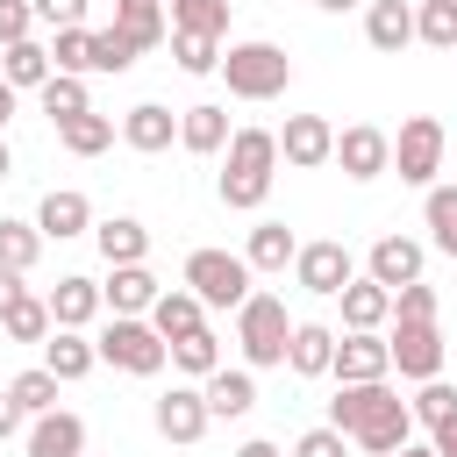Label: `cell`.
I'll list each match as a JSON object with an SVG mask.
<instances>
[{
  "label": "cell",
  "mask_w": 457,
  "mask_h": 457,
  "mask_svg": "<svg viewBox=\"0 0 457 457\" xmlns=\"http://www.w3.org/2000/svg\"><path fill=\"white\" fill-rule=\"evenodd\" d=\"M157 271L150 264H107V278H100V300H107V314H150L157 307Z\"/></svg>",
  "instance_id": "17"
},
{
  "label": "cell",
  "mask_w": 457,
  "mask_h": 457,
  "mask_svg": "<svg viewBox=\"0 0 457 457\" xmlns=\"http://www.w3.org/2000/svg\"><path fill=\"white\" fill-rule=\"evenodd\" d=\"M171 36H228V0H164Z\"/></svg>",
  "instance_id": "32"
},
{
  "label": "cell",
  "mask_w": 457,
  "mask_h": 457,
  "mask_svg": "<svg viewBox=\"0 0 457 457\" xmlns=\"http://www.w3.org/2000/svg\"><path fill=\"white\" fill-rule=\"evenodd\" d=\"M336 164H343V179L371 186V179L393 171V136L378 121H350V129H336Z\"/></svg>",
  "instance_id": "10"
},
{
  "label": "cell",
  "mask_w": 457,
  "mask_h": 457,
  "mask_svg": "<svg viewBox=\"0 0 457 457\" xmlns=\"http://www.w3.org/2000/svg\"><path fill=\"white\" fill-rule=\"evenodd\" d=\"M221 79H228L236 100H278L293 86V57L278 43H264V36H250V43H228L221 50Z\"/></svg>",
  "instance_id": "5"
},
{
  "label": "cell",
  "mask_w": 457,
  "mask_h": 457,
  "mask_svg": "<svg viewBox=\"0 0 457 457\" xmlns=\"http://www.w3.org/2000/svg\"><path fill=\"white\" fill-rule=\"evenodd\" d=\"M364 43L378 57H400L414 43V7L407 0H364Z\"/></svg>",
  "instance_id": "21"
},
{
  "label": "cell",
  "mask_w": 457,
  "mask_h": 457,
  "mask_svg": "<svg viewBox=\"0 0 457 457\" xmlns=\"http://www.w3.org/2000/svg\"><path fill=\"white\" fill-rule=\"evenodd\" d=\"M321 14H350V7H364V0H314Z\"/></svg>",
  "instance_id": "53"
},
{
  "label": "cell",
  "mask_w": 457,
  "mask_h": 457,
  "mask_svg": "<svg viewBox=\"0 0 457 457\" xmlns=\"http://www.w3.org/2000/svg\"><path fill=\"white\" fill-rule=\"evenodd\" d=\"M21 421H29V414H21V407H14V393H7V386H0V443H7V436H14V428H21Z\"/></svg>",
  "instance_id": "48"
},
{
  "label": "cell",
  "mask_w": 457,
  "mask_h": 457,
  "mask_svg": "<svg viewBox=\"0 0 457 457\" xmlns=\"http://www.w3.org/2000/svg\"><path fill=\"white\" fill-rule=\"evenodd\" d=\"M421 221H428V243H436L443 257H457V186H428Z\"/></svg>",
  "instance_id": "38"
},
{
  "label": "cell",
  "mask_w": 457,
  "mask_h": 457,
  "mask_svg": "<svg viewBox=\"0 0 457 457\" xmlns=\"http://www.w3.org/2000/svg\"><path fill=\"white\" fill-rule=\"evenodd\" d=\"M36 36V0H0V50Z\"/></svg>",
  "instance_id": "46"
},
{
  "label": "cell",
  "mask_w": 457,
  "mask_h": 457,
  "mask_svg": "<svg viewBox=\"0 0 457 457\" xmlns=\"http://www.w3.org/2000/svg\"><path fill=\"white\" fill-rule=\"evenodd\" d=\"M414 43L457 57V0H421V7H414Z\"/></svg>",
  "instance_id": "37"
},
{
  "label": "cell",
  "mask_w": 457,
  "mask_h": 457,
  "mask_svg": "<svg viewBox=\"0 0 457 457\" xmlns=\"http://www.w3.org/2000/svg\"><path fill=\"white\" fill-rule=\"evenodd\" d=\"M328 428H343L364 457H393V450L414 443V407L393 393V378L336 386V400H328Z\"/></svg>",
  "instance_id": "1"
},
{
  "label": "cell",
  "mask_w": 457,
  "mask_h": 457,
  "mask_svg": "<svg viewBox=\"0 0 457 457\" xmlns=\"http://www.w3.org/2000/svg\"><path fill=\"white\" fill-rule=\"evenodd\" d=\"M171 57L186 79H207V71H221V36H171Z\"/></svg>",
  "instance_id": "41"
},
{
  "label": "cell",
  "mask_w": 457,
  "mask_h": 457,
  "mask_svg": "<svg viewBox=\"0 0 457 457\" xmlns=\"http://www.w3.org/2000/svg\"><path fill=\"white\" fill-rule=\"evenodd\" d=\"M150 328H157L164 343H179V336H200V328H207V307H200L186 286H164V293H157V307H150Z\"/></svg>",
  "instance_id": "27"
},
{
  "label": "cell",
  "mask_w": 457,
  "mask_h": 457,
  "mask_svg": "<svg viewBox=\"0 0 457 457\" xmlns=\"http://www.w3.org/2000/svg\"><path fill=\"white\" fill-rule=\"evenodd\" d=\"M57 143H64L71 157H100V150L114 143V121H107V114H79V121L57 129Z\"/></svg>",
  "instance_id": "40"
},
{
  "label": "cell",
  "mask_w": 457,
  "mask_h": 457,
  "mask_svg": "<svg viewBox=\"0 0 457 457\" xmlns=\"http://www.w3.org/2000/svg\"><path fill=\"white\" fill-rule=\"evenodd\" d=\"M336 300H343V328H393V293H386L378 278H364V271H357Z\"/></svg>",
  "instance_id": "26"
},
{
  "label": "cell",
  "mask_w": 457,
  "mask_h": 457,
  "mask_svg": "<svg viewBox=\"0 0 457 457\" xmlns=\"http://www.w3.org/2000/svg\"><path fill=\"white\" fill-rule=\"evenodd\" d=\"M0 179H14V150H7V136H0Z\"/></svg>",
  "instance_id": "54"
},
{
  "label": "cell",
  "mask_w": 457,
  "mask_h": 457,
  "mask_svg": "<svg viewBox=\"0 0 457 457\" xmlns=\"http://www.w3.org/2000/svg\"><path fill=\"white\" fill-rule=\"evenodd\" d=\"M428 443H436V457H457V414H450L443 428H428Z\"/></svg>",
  "instance_id": "50"
},
{
  "label": "cell",
  "mask_w": 457,
  "mask_h": 457,
  "mask_svg": "<svg viewBox=\"0 0 457 457\" xmlns=\"http://www.w3.org/2000/svg\"><path fill=\"white\" fill-rule=\"evenodd\" d=\"M350 278H357V257H350V243H336V236H321V243H300V257H293V286H307L314 300H336Z\"/></svg>",
  "instance_id": "8"
},
{
  "label": "cell",
  "mask_w": 457,
  "mask_h": 457,
  "mask_svg": "<svg viewBox=\"0 0 457 457\" xmlns=\"http://www.w3.org/2000/svg\"><path fill=\"white\" fill-rule=\"evenodd\" d=\"M200 393H207V414H214V421H243V414L257 407V371H250V364H236V371L221 364Z\"/></svg>",
  "instance_id": "24"
},
{
  "label": "cell",
  "mask_w": 457,
  "mask_h": 457,
  "mask_svg": "<svg viewBox=\"0 0 457 457\" xmlns=\"http://www.w3.org/2000/svg\"><path fill=\"white\" fill-rule=\"evenodd\" d=\"M171 371H186V386H207V378L221 371V336H214V328L179 336V343H171Z\"/></svg>",
  "instance_id": "31"
},
{
  "label": "cell",
  "mask_w": 457,
  "mask_h": 457,
  "mask_svg": "<svg viewBox=\"0 0 457 457\" xmlns=\"http://www.w3.org/2000/svg\"><path fill=\"white\" fill-rule=\"evenodd\" d=\"M243 257H250V271H286V264L300 257V236H293L286 221H257L250 243H243Z\"/></svg>",
  "instance_id": "30"
},
{
  "label": "cell",
  "mask_w": 457,
  "mask_h": 457,
  "mask_svg": "<svg viewBox=\"0 0 457 457\" xmlns=\"http://www.w3.org/2000/svg\"><path fill=\"white\" fill-rule=\"evenodd\" d=\"M36 257H43V228L36 221H7L0 214V271H36Z\"/></svg>",
  "instance_id": "33"
},
{
  "label": "cell",
  "mask_w": 457,
  "mask_h": 457,
  "mask_svg": "<svg viewBox=\"0 0 457 457\" xmlns=\"http://www.w3.org/2000/svg\"><path fill=\"white\" fill-rule=\"evenodd\" d=\"M443 150H450V129L436 121V114H407L400 121V136H393V171L407 179V186H436V171H443Z\"/></svg>",
  "instance_id": "7"
},
{
  "label": "cell",
  "mask_w": 457,
  "mask_h": 457,
  "mask_svg": "<svg viewBox=\"0 0 457 457\" xmlns=\"http://www.w3.org/2000/svg\"><path fill=\"white\" fill-rule=\"evenodd\" d=\"M93 364H100V350H93L86 328H50V343H43V371H57V378L71 386V378H86Z\"/></svg>",
  "instance_id": "28"
},
{
  "label": "cell",
  "mask_w": 457,
  "mask_h": 457,
  "mask_svg": "<svg viewBox=\"0 0 457 457\" xmlns=\"http://www.w3.org/2000/svg\"><path fill=\"white\" fill-rule=\"evenodd\" d=\"M29 457H86V421L71 407H50L29 421Z\"/></svg>",
  "instance_id": "22"
},
{
  "label": "cell",
  "mask_w": 457,
  "mask_h": 457,
  "mask_svg": "<svg viewBox=\"0 0 457 457\" xmlns=\"http://www.w3.org/2000/svg\"><path fill=\"white\" fill-rule=\"evenodd\" d=\"M278 157H286L293 171H321V164H336V121H328V114H286V129H278Z\"/></svg>",
  "instance_id": "12"
},
{
  "label": "cell",
  "mask_w": 457,
  "mask_h": 457,
  "mask_svg": "<svg viewBox=\"0 0 457 457\" xmlns=\"http://www.w3.org/2000/svg\"><path fill=\"white\" fill-rule=\"evenodd\" d=\"M43 300H50V321H57V328H93L100 307H107V300H100V278H86V271H64Z\"/></svg>",
  "instance_id": "18"
},
{
  "label": "cell",
  "mask_w": 457,
  "mask_h": 457,
  "mask_svg": "<svg viewBox=\"0 0 457 457\" xmlns=\"http://www.w3.org/2000/svg\"><path fill=\"white\" fill-rule=\"evenodd\" d=\"M14 100H21V93H14L7 79H0V136H7V121H14Z\"/></svg>",
  "instance_id": "52"
},
{
  "label": "cell",
  "mask_w": 457,
  "mask_h": 457,
  "mask_svg": "<svg viewBox=\"0 0 457 457\" xmlns=\"http://www.w3.org/2000/svg\"><path fill=\"white\" fill-rule=\"evenodd\" d=\"M36 100H43V114H50L57 129H64V121H79V114H93V93H86V79H71V71H57V79H50Z\"/></svg>",
  "instance_id": "34"
},
{
  "label": "cell",
  "mask_w": 457,
  "mask_h": 457,
  "mask_svg": "<svg viewBox=\"0 0 457 457\" xmlns=\"http://www.w3.org/2000/svg\"><path fill=\"white\" fill-rule=\"evenodd\" d=\"M57 386H64V378H57V371H43V364H29V371H14V378H7V393H14V407H21L29 421L57 407Z\"/></svg>",
  "instance_id": "36"
},
{
  "label": "cell",
  "mask_w": 457,
  "mask_h": 457,
  "mask_svg": "<svg viewBox=\"0 0 457 457\" xmlns=\"http://www.w3.org/2000/svg\"><path fill=\"white\" fill-rule=\"evenodd\" d=\"M278 164H286V157H278V129H236V136H228V150H221V179H214L221 207L257 214V207L271 200Z\"/></svg>",
  "instance_id": "2"
},
{
  "label": "cell",
  "mask_w": 457,
  "mask_h": 457,
  "mask_svg": "<svg viewBox=\"0 0 457 457\" xmlns=\"http://www.w3.org/2000/svg\"><path fill=\"white\" fill-rule=\"evenodd\" d=\"M121 143H129V150H143V157H157V150H171V143H179V114H171L164 100H136V107L121 114Z\"/></svg>",
  "instance_id": "19"
},
{
  "label": "cell",
  "mask_w": 457,
  "mask_h": 457,
  "mask_svg": "<svg viewBox=\"0 0 457 457\" xmlns=\"http://www.w3.org/2000/svg\"><path fill=\"white\" fill-rule=\"evenodd\" d=\"M0 79H7L14 93H43V86L57 79L50 43H36V36H29V43H7V50H0Z\"/></svg>",
  "instance_id": "23"
},
{
  "label": "cell",
  "mask_w": 457,
  "mask_h": 457,
  "mask_svg": "<svg viewBox=\"0 0 457 457\" xmlns=\"http://www.w3.org/2000/svg\"><path fill=\"white\" fill-rule=\"evenodd\" d=\"M114 29L136 36V50H164V43H171V14H164V0H114Z\"/></svg>",
  "instance_id": "29"
},
{
  "label": "cell",
  "mask_w": 457,
  "mask_h": 457,
  "mask_svg": "<svg viewBox=\"0 0 457 457\" xmlns=\"http://www.w3.org/2000/svg\"><path fill=\"white\" fill-rule=\"evenodd\" d=\"M50 57H57V71L86 79V71H93V29H57V36H50Z\"/></svg>",
  "instance_id": "43"
},
{
  "label": "cell",
  "mask_w": 457,
  "mask_h": 457,
  "mask_svg": "<svg viewBox=\"0 0 457 457\" xmlns=\"http://www.w3.org/2000/svg\"><path fill=\"white\" fill-rule=\"evenodd\" d=\"M436 307H443V300H436V286H428V278H414V286H400V293H393V321H436Z\"/></svg>",
  "instance_id": "44"
},
{
  "label": "cell",
  "mask_w": 457,
  "mask_h": 457,
  "mask_svg": "<svg viewBox=\"0 0 457 457\" xmlns=\"http://www.w3.org/2000/svg\"><path fill=\"white\" fill-rule=\"evenodd\" d=\"M336 328L328 321H293V350H286V371H300V378H328L336 371Z\"/></svg>",
  "instance_id": "20"
},
{
  "label": "cell",
  "mask_w": 457,
  "mask_h": 457,
  "mask_svg": "<svg viewBox=\"0 0 457 457\" xmlns=\"http://www.w3.org/2000/svg\"><path fill=\"white\" fill-rule=\"evenodd\" d=\"M336 386H371V378H393V343L378 328H343L336 343Z\"/></svg>",
  "instance_id": "11"
},
{
  "label": "cell",
  "mask_w": 457,
  "mask_h": 457,
  "mask_svg": "<svg viewBox=\"0 0 457 457\" xmlns=\"http://www.w3.org/2000/svg\"><path fill=\"white\" fill-rule=\"evenodd\" d=\"M150 421H157V436H164V443H200V436L214 428V414H207V393H200V386H171V393H157Z\"/></svg>",
  "instance_id": "13"
},
{
  "label": "cell",
  "mask_w": 457,
  "mask_h": 457,
  "mask_svg": "<svg viewBox=\"0 0 457 457\" xmlns=\"http://www.w3.org/2000/svg\"><path fill=\"white\" fill-rule=\"evenodd\" d=\"M21 293H29V286H21V271H0V321H7V307H14Z\"/></svg>",
  "instance_id": "49"
},
{
  "label": "cell",
  "mask_w": 457,
  "mask_h": 457,
  "mask_svg": "<svg viewBox=\"0 0 457 457\" xmlns=\"http://www.w3.org/2000/svg\"><path fill=\"white\" fill-rule=\"evenodd\" d=\"M407 407H414V421H421V428H443V421L457 414V386H450V378H428V386H414V400H407Z\"/></svg>",
  "instance_id": "42"
},
{
  "label": "cell",
  "mask_w": 457,
  "mask_h": 457,
  "mask_svg": "<svg viewBox=\"0 0 457 457\" xmlns=\"http://www.w3.org/2000/svg\"><path fill=\"white\" fill-rule=\"evenodd\" d=\"M236 350H243L250 371H278V364H286V350H293V314H286L278 293H250V300L236 307Z\"/></svg>",
  "instance_id": "4"
},
{
  "label": "cell",
  "mask_w": 457,
  "mask_h": 457,
  "mask_svg": "<svg viewBox=\"0 0 457 457\" xmlns=\"http://www.w3.org/2000/svg\"><path fill=\"white\" fill-rule=\"evenodd\" d=\"M236 457H286L278 443H264V436H250V443H236Z\"/></svg>",
  "instance_id": "51"
},
{
  "label": "cell",
  "mask_w": 457,
  "mask_h": 457,
  "mask_svg": "<svg viewBox=\"0 0 457 457\" xmlns=\"http://www.w3.org/2000/svg\"><path fill=\"white\" fill-rule=\"evenodd\" d=\"M136 57H143V50H136V36H121L114 21H107V29H93V71H114V79H121V71H136Z\"/></svg>",
  "instance_id": "39"
},
{
  "label": "cell",
  "mask_w": 457,
  "mask_h": 457,
  "mask_svg": "<svg viewBox=\"0 0 457 457\" xmlns=\"http://www.w3.org/2000/svg\"><path fill=\"white\" fill-rule=\"evenodd\" d=\"M50 300L43 293H21L14 307H7V321H0V336H14V343H50Z\"/></svg>",
  "instance_id": "35"
},
{
  "label": "cell",
  "mask_w": 457,
  "mask_h": 457,
  "mask_svg": "<svg viewBox=\"0 0 457 457\" xmlns=\"http://www.w3.org/2000/svg\"><path fill=\"white\" fill-rule=\"evenodd\" d=\"M93 243H100L107 264H150V228H143L136 214H107V221H93Z\"/></svg>",
  "instance_id": "25"
},
{
  "label": "cell",
  "mask_w": 457,
  "mask_h": 457,
  "mask_svg": "<svg viewBox=\"0 0 457 457\" xmlns=\"http://www.w3.org/2000/svg\"><path fill=\"white\" fill-rule=\"evenodd\" d=\"M93 350H100V364H114V371H129V378H157V371L171 364V343L150 328V314H114V321L93 336Z\"/></svg>",
  "instance_id": "6"
},
{
  "label": "cell",
  "mask_w": 457,
  "mask_h": 457,
  "mask_svg": "<svg viewBox=\"0 0 457 457\" xmlns=\"http://www.w3.org/2000/svg\"><path fill=\"white\" fill-rule=\"evenodd\" d=\"M228 107L221 100H193V107H179V150H193V157H221L228 150Z\"/></svg>",
  "instance_id": "16"
},
{
  "label": "cell",
  "mask_w": 457,
  "mask_h": 457,
  "mask_svg": "<svg viewBox=\"0 0 457 457\" xmlns=\"http://www.w3.org/2000/svg\"><path fill=\"white\" fill-rule=\"evenodd\" d=\"M393 457H436V443H407V450H393Z\"/></svg>",
  "instance_id": "55"
},
{
  "label": "cell",
  "mask_w": 457,
  "mask_h": 457,
  "mask_svg": "<svg viewBox=\"0 0 457 457\" xmlns=\"http://www.w3.org/2000/svg\"><path fill=\"white\" fill-rule=\"evenodd\" d=\"M421 264H428V250H421L414 236H378V243L364 250V278H378L386 293L414 286V278H421Z\"/></svg>",
  "instance_id": "14"
},
{
  "label": "cell",
  "mask_w": 457,
  "mask_h": 457,
  "mask_svg": "<svg viewBox=\"0 0 457 457\" xmlns=\"http://www.w3.org/2000/svg\"><path fill=\"white\" fill-rule=\"evenodd\" d=\"M350 450H357V443H350L343 428H328V421H321V428L293 436V450H286V457H350Z\"/></svg>",
  "instance_id": "45"
},
{
  "label": "cell",
  "mask_w": 457,
  "mask_h": 457,
  "mask_svg": "<svg viewBox=\"0 0 457 457\" xmlns=\"http://www.w3.org/2000/svg\"><path fill=\"white\" fill-rule=\"evenodd\" d=\"M386 343H393V371L400 378H414V386H428V378H443V328L436 321H393L386 328Z\"/></svg>",
  "instance_id": "9"
},
{
  "label": "cell",
  "mask_w": 457,
  "mask_h": 457,
  "mask_svg": "<svg viewBox=\"0 0 457 457\" xmlns=\"http://www.w3.org/2000/svg\"><path fill=\"white\" fill-rule=\"evenodd\" d=\"M179 286H186L207 314H236V307L257 293V271H250V257H243V250H193Z\"/></svg>",
  "instance_id": "3"
},
{
  "label": "cell",
  "mask_w": 457,
  "mask_h": 457,
  "mask_svg": "<svg viewBox=\"0 0 457 457\" xmlns=\"http://www.w3.org/2000/svg\"><path fill=\"white\" fill-rule=\"evenodd\" d=\"M36 228L43 243H71V236H93V200L79 186H50L43 207H36Z\"/></svg>",
  "instance_id": "15"
},
{
  "label": "cell",
  "mask_w": 457,
  "mask_h": 457,
  "mask_svg": "<svg viewBox=\"0 0 457 457\" xmlns=\"http://www.w3.org/2000/svg\"><path fill=\"white\" fill-rule=\"evenodd\" d=\"M36 21L57 36V29H86V0H36Z\"/></svg>",
  "instance_id": "47"
}]
</instances>
